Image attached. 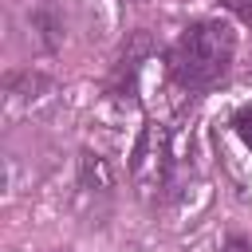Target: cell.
Segmentation results:
<instances>
[{
	"instance_id": "cell-1",
	"label": "cell",
	"mask_w": 252,
	"mask_h": 252,
	"mask_svg": "<svg viewBox=\"0 0 252 252\" xmlns=\"http://www.w3.org/2000/svg\"><path fill=\"white\" fill-rule=\"evenodd\" d=\"M236 55V32L224 20H197L189 24L173 51H169V75L185 87V91H205L213 83H220L232 67Z\"/></svg>"
},
{
	"instance_id": "cell-2",
	"label": "cell",
	"mask_w": 252,
	"mask_h": 252,
	"mask_svg": "<svg viewBox=\"0 0 252 252\" xmlns=\"http://www.w3.org/2000/svg\"><path fill=\"white\" fill-rule=\"evenodd\" d=\"M169 169H173V150H169V134L158 122H146V130L134 142V158H130V177L138 185L142 197H158L169 189Z\"/></svg>"
},
{
	"instance_id": "cell-3",
	"label": "cell",
	"mask_w": 252,
	"mask_h": 252,
	"mask_svg": "<svg viewBox=\"0 0 252 252\" xmlns=\"http://www.w3.org/2000/svg\"><path fill=\"white\" fill-rule=\"evenodd\" d=\"M79 189L91 197H106L114 189V165L106 154L98 150H83L79 154Z\"/></svg>"
},
{
	"instance_id": "cell-4",
	"label": "cell",
	"mask_w": 252,
	"mask_h": 252,
	"mask_svg": "<svg viewBox=\"0 0 252 252\" xmlns=\"http://www.w3.org/2000/svg\"><path fill=\"white\" fill-rule=\"evenodd\" d=\"M32 32H35V39H39L47 51H55V47L63 43V16H59L51 4H39V8L32 12Z\"/></svg>"
},
{
	"instance_id": "cell-5",
	"label": "cell",
	"mask_w": 252,
	"mask_h": 252,
	"mask_svg": "<svg viewBox=\"0 0 252 252\" xmlns=\"http://www.w3.org/2000/svg\"><path fill=\"white\" fill-rule=\"evenodd\" d=\"M232 126H236V134H240V142L252 150V106H244V110H236V118H232Z\"/></svg>"
},
{
	"instance_id": "cell-6",
	"label": "cell",
	"mask_w": 252,
	"mask_h": 252,
	"mask_svg": "<svg viewBox=\"0 0 252 252\" xmlns=\"http://www.w3.org/2000/svg\"><path fill=\"white\" fill-rule=\"evenodd\" d=\"M220 4H224L240 24H248V28H252V0H220Z\"/></svg>"
},
{
	"instance_id": "cell-7",
	"label": "cell",
	"mask_w": 252,
	"mask_h": 252,
	"mask_svg": "<svg viewBox=\"0 0 252 252\" xmlns=\"http://www.w3.org/2000/svg\"><path fill=\"white\" fill-rule=\"evenodd\" d=\"M224 252H252V244H248L244 236H228V244H224Z\"/></svg>"
},
{
	"instance_id": "cell-8",
	"label": "cell",
	"mask_w": 252,
	"mask_h": 252,
	"mask_svg": "<svg viewBox=\"0 0 252 252\" xmlns=\"http://www.w3.org/2000/svg\"><path fill=\"white\" fill-rule=\"evenodd\" d=\"M55 252H71V248H55Z\"/></svg>"
}]
</instances>
